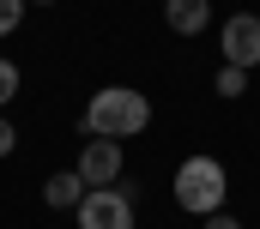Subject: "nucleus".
<instances>
[{
  "label": "nucleus",
  "mask_w": 260,
  "mask_h": 229,
  "mask_svg": "<svg viewBox=\"0 0 260 229\" xmlns=\"http://www.w3.org/2000/svg\"><path fill=\"white\" fill-rule=\"evenodd\" d=\"M170 193H176V205H182V211H194V217H212V211H224L230 175H224V163H218V157L194 151V157H182V163H176V181H170Z\"/></svg>",
  "instance_id": "nucleus-2"
},
{
  "label": "nucleus",
  "mask_w": 260,
  "mask_h": 229,
  "mask_svg": "<svg viewBox=\"0 0 260 229\" xmlns=\"http://www.w3.org/2000/svg\"><path fill=\"white\" fill-rule=\"evenodd\" d=\"M73 217H79V229H133V193L127 187H91Z\"/></svg>",
  "instance_id": "nucleus-3"
},
{
  "label": "nucleus",
  "mask_w": 260,
  "mask_h": 229,
  "mask_svg": "<svg viewBox=\"0 0 260 229\" xmlns=\"http://www.w3.org/2000/svg\"><path fill=\"white\" fill-rule=\"evenodd\" d=\"M12 145H18V127H12V121L0 114V157H12Z\"/></svg>",
  "instance_id": "nucleus-11"
},
{
  "label": "nucleus",
  "mask_w": 260,
  "mask_h": 229,
  "mask_svg": "<svg viewBox=\"0 0 260 229\" xmlns=\"http://www.w3.org/2000/svg\"><path fill=\"white\" fill-rule=\"evenodd\" d=\"M37 6H55V0H37Z\"/></svg>",
  "instance_id": "nucleus-13"
},
{
  "label": "nucleus",
  "mask_w": 260,
  "mask_h": 229,
  "mask_svg": "<svg viewBox=\"0 0 260 229\" xmlns=\"http://www.w3.org/2000/svg\"><path fill=\"white\" fill-rule=\"evenodd\" d=\"M212 85H218V97H242V91H248V72H242V66H218Z\"/></svg>",
  "instance_id": "nucleus-8"
},
{
  "label": "nucleus",
  "mask_w": 260,
  "mask_h": 229,
  "mask_svg": "<svg viewBox=\"0 0 260 229\" xmlns=\"http://www.w3.org/2000/svg\"><path fill=\"white\" fill-rule=\"evenodd\" d=\"M151 127V97L145 91H133V85H103L97 97H91V109L79 121V133H91V139H133V133H145Z\"/></svg>",
  "instance_id": "nucleus-1"
},
{
  "label": "nucleus",
  "mask_w": 260,
  "mask_h": 229,
  "mask_svg": "<svg viewBox=\"0 0 260 229\" xmlns=\"http://www.w3.org/2000/svg\"><path fill=\"white\" fill-rule=\"evenodd\" d=\"M157 6H170V0H157Z\"/></svg>",
  "instance_id": "nucleus-14"
},
{
  "label": "nucleus",
  "mask_w": 260,
  "mask_h": 229,
  "mask_svg": "<svg viewBox=\"0 0 260 229\" xmlns=\"http://www.w3.org/2000/svg\"><path fill=\"white\" fill-rule=\"evenodd\" d=\"M224 66H242V72H254L260 66V12H236V18H224Z\"/></svg>",
  "instance_id": "nucleus-4"
},
{
  "label": "nucleus",
  "mask_w": 260,
  "mask_h": 229,
  "mask_svg": "<svg viewBox=\"0 0 260 229\" xmlns=\"http://www.w3.org/2000/svg\"><path fill=\"white\" fill-rule=\"evenodd\" d=\"M24 6H30V0H0V36H12V30H18Z\"/></svg>",
  "instance_id": "nucleus-9"
},
{
  "label": "nucleus",
  "mask_w": 260,
  "mask_h": 229,
  "mask_svg": "<svg viewBox=\"0 0 260 229\" xmlns=\"http://www.w3.org/2000/svg\"><path fill=\"white\" fill-rule=\"evenodd\" d=\"M73 169L85 175V187H115L121 181V145L115 139H85V151H79Z\"/></svg>",
  "instance_id": "nucleus-5"
},
{
  "label": "nucleus",
  "mask_w": 260,
  "mask_h": 229,
  "mask_svg": "<svg viewBox=\"0 0 260 229\" xmlns=\"http://www.w3.org/2000/svg\"><path fill=\"white\" fill-rule=\"evenodd\" d=\"M164 24H170L176 36H200V30L212 24V0H170V6H164Z\"/></svg>",
  "instance_id": "nucleus-7"
},
{
  "label": "nucleus",
  "mask_w": 260,
  "mask_h": 229,
  "mask_svg": "<svg viewBox=\"0 0 260 229\" xmlns=\"http://www.w3.org/2000/svg\"><path fill=\"white\" fill-rule=\"evenodd\" d=\"M206 229H242V223H236V217H224V211H212V217H206Z\"/></svg>",
  "instance_id": "nucleus-12"
},
{
  "label": "nucleus",
  "mask_w": 260,
  "mask_h": 229,
  "mask_svg": "<svg viewBox=\"0 0 260 229\" xmlns=\"http://www.w3.org/2000/svg\"><path fill=\"white\" fill-rule=\"evenodd\" d=\"M85 193H91V187H85V175H79V169H61V175H49V181H43L49 211H79V205H85Z\"/></svg>",
  "instance_id": "nucleus-6"
},
{
  "label": "nucleus",
  "mask_w": 260,
  "mask_h": 229,
  "mask_svg": "<svg viewBox=\"0 0 260 229\" xmlns=\"http://www.w3.org/2000/svg\"><path fill=\"white\" fill-rule=\"evenodd\" d=\"M12 97H18V66H12V60H0V109H6Z\"/></svg>",
  "instance_id": "nucleus-10"
}]
</instances>
